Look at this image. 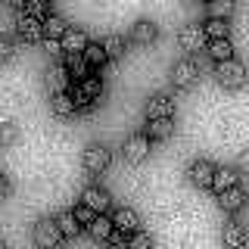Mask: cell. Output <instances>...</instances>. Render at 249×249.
Listing matches in <instances>:
<instances>
[{
	"label": "cell",
	"instance_id": "1",
	"mask_svg": "<svg viewBox=\"0 0 249 249\" xmlns=\"http://www.w3.org/2000/svg\"><path fill=\"white\" fill-rule=\"evenodd\" d=\"M69 93H72V100H75V109H93V103H97L100 97H103V78L100 75H90V78H84V81H78L75 88H69Z\"/></svg>",
	"mask_w": 249,
	"mask_h": 249
},
{
	"label": "cell",
	"instance_id": "2",
	"mask_svg": "<svg viewBox=\"0 0 249 249\" xmlns=\"http://www.w3.org/2000/svg\"><path fill=\"white\" fill-rule=\"evenodd\" d=\"M31 240H35V246H41V249H59V243H62L66 237H62L56 218L41 215V218L35 221V228H31Z\"/></svg>",
	"mask_w": 249,
	"mask_h": 249
},
{
	"label": "cell",
	"instance_id": "3",
	"mask_svg": "<svg viewBox=\"0 0 249 249\" xmlns=\"http://www.w3.org/2000/svg\"><path fill=\"white\" fill-rule=\"evenodd\" d=\"M109 162H112V153H109L106 143H100V140H90L88 146H84L81 153V165L84 171H90V175H103L109 168Z\"/></svg>",
	"mask_w": 249,
	"mask_h": 249
},
{
	"label": "cell",
	"instance_id": "4",
	"mask_svg": "<svg viewBox=\"0 0 249 249\" xmlns=\"http://www.w3.org/2000/svg\"><path fill=\"white\" fill-rule=\"evenodd\" d=\"M171 84L175 88H181V90H187V88H193V84L199 81V62L193 59V56H181V59H175L171 62Z\"/></svg>",
	"mask_w": 249,
	"mask_h": 249
},
{
	"label": "cell",
	"instance_id": "5",
	"mask_svg": "<svg viewBox=\"0 0 249 249\" xmlns=\"http://www.w3.org/2000/svg\"><path fill=\"white\" fill-rule=\"evenodd\" d=\"M215 78H218L221 88L237 90V88H243V81H246V66L237 56L228 59V62H215Z\"/></svg>",
	"mask_w": 249,
	"mask_h": 249
},
{
	"label": "cell",
	"instance_id": "6",
	"mask_svg": "<svg viewBox=\"0 0 249 249\" xmlns=\"http://www.w3.org/2000/svg\"><path fill=\"white\" fill-rule=\"evenodd\" d=\"M150 150H153V140L146 137V131H134V134L122 140V156L128 162H143L150 156Z\"/></svg>",
	"mask_w": 249,
	"mask_h": 249
},
{
	"label": "cell",
	"instance_id": "7",
	"mask_svg": "<svg viewBox=\"0 0 249 249\" xmlns=\"http://www.w3.org/2000/svg\"><path fill=\"white\" fill-rule=\"evenodd\" d=\"M81 202H84L88 209H93L97 215H103L106 209L112 206V196H109V190H106L103 184H88V187L81 190Z\"/></svg>",
	"mask_w": 249,
	"mask_h": 249
},
{
	"label": "cell",
	"instance_id": "8",
	"mask_svg": "<svg viewBox=\"0 0 249 249\" xmlns=\"http://www.w3.org/2000/svg\"><path fill=\"white\" fill-rule=\"evenodd\" d=\"M178 44H181L184 50H199V47H206L209 44L206 28H202L199 22H187V25H181V31H178Z\"/></svg>",
	"mask_w": 249,
	"mask_h": 249
},
{
	"label": "cell",
	"instance_id": "9",
	"mask_svg": "<svg viewBox=\"0 0 249 249\" xmlns=\"http://www.w3.org/2000/svg\"><path fill=\"white\" fill-rule=\"evenodd\" d=\"M215 162H209V159H193L190 165H187V178H190L196 187H212V181H215Z\"/></svg>",
	"mask_w": 249,
	"mask_h": 249
},
{
	"label": "cell",
	"instance_id": "10",
	"mask_svg": "<svg viewBox=\"0 0 249 249\" xmlns=\"http://www.w3.org/2000/svg\"><path fill=\"white\" fill-rule=\"evenodd\" d=\"M112 224H115V231H122V233H137L140 231V215H137V209H131V206H119V209H112Z\"/></svg>",
	"mask_w": 249,
	"mask_h": 249
},
{
	"label": "cell",
	"instance_id": "11",
	"mask_svg": "<svg viewBox=\"0 0 249 249\" xmlns=\"http://www.w3.org/2000/svg\"><path fill=\"white\" fill-rule=\"evenodd\" d=\"M146 119H175V97L168 93H153L146 100Z\"/></svg>",
	"mask_w": 249,
	"mask_h": 249
},
{
	"label": "cell",
	"instance_id": "12",
	"mask_svg": "<svg viewBox=\"0 0 249 249\" xmlns=\"http://www.w3.org/2000/svg\"><path fill=\"white\" fill-rule=\"evenodd\" d=\"M16 35H19L25 44H37L41 37H47L44 35V22L31 19V16H19V19H16Z\"/></svg>",
	"mask_w": 249,
	"mask_h": 249
},
{
	"label": "cell",
	"instance_id": "13",
	"mask_svg": "<svg viewBox=\"0 0 249 249\" xmlns=\"http://www.w3.org/2000/svg\"><path fill=\"white\" fill-rule=\"evenodd\" d=\"M221 243H224V249H243L249 243V231L240 221H228L221 228Z\"/></svg>",
	"mask_w": 249,
	"mask_h": 249
},
{
	"label": "cell",
	"instance_id": "14",
	"mask_svg": "<svg viewBox=\"0 0 249 249\" xmlns=\"http://www.w3.org/2000/svg\"><path fill=\"white\" fill-rule=\"evenodd\" d=\"M156 37H159V25L153 19H137L131 25V41L134 44H153Z\"/></svg>",
	"mask_w": 249,
	"mask_h": 249
},
{
	"label": "cell",
	"instance_id": "15",
	"mask_svg": "<svg viewBox=\"0 0 249 249\" xmlns=\"http://www.w3.org/2000/svg\"><path fill=\"white\" fill-rule=\"evenodd\" d=\"M69 69H66V62H53V66H47V88H50L53 93H59V90H69Z\"/></svg>",
	"mask_w": 249,
	"mask_h": 249
},
{
	"label": "cell",
	"instance_id": "16",
	"mask_svg": "<svg viewBox=\"0 0 249 249\" xmlns=\"http://www.w3.org/2000/svg\"><path fill=\"white\" fill-rule=\"evenodd\" d=\"M88 44H90L88 31L78 28V25H72V28L66 31V37H62V50H66V53H84V50H88Z\"/></svg>",
	"mask_w": 249,
	"mask_h": 249
},
{
	"label": "cell",
	"instance_id": "17",
	"mask_svg": "<svg viewBox=\"0 0 249 249\" xmlns=\"http://www.w3.org/2000/svg\"><path fill=\"white\" fill-rule=\"evenodd\" d=\"M218 206L224 209V212H240V209L246 206V190L243 187H231V190H224V193H218Z\"/></svg>",
	"mask_w": 249,
	"mask_h": 249
},
{
	"label": "cell",
	"instance_id": "18",
	"mask_svg": "<svg viewBox=\"0 0 249 249\" xmlns=\"http://www.w3.org/2000/svg\"><path fill=\"white\" fill-rule=\"evenodd\" d=\"M212 187H215L218 193L231 190V187H240V171L231 168V165H218V168H215V181H212Z\"/></svg>",
	"mask_w": 249,
	"mask_h": 249
},
{
	"label": "cell",
	"instance_id": "19",
	"mask_svg": "<svg viewBox=\"0 0 249 249\" xmlns=\"http://www.w3.org/2000/svg\"><path fill=\"white\" fill-rule=\"evenodd\" d=\"M69 28H72V25H69V19H66V16H59V13H50L44 19V35L50 37V41H62Z\"/></svg>",
	"mask_w": 249,
	"mask_h": 249
},
{
	"label": "cell",
	"instance_id": "20",
	"mask_svg": "<svg viewBox=\"0 0 249 249\" xmlns=\"http://www.w3.org/2000/svg\"><path fill=\"white\" fill-rule=\"evenodd\" d=\"M50 109H53V115H59V119L75 115V100H72V93H69V90L50 93Z\"/></svg>",
	"mask_w": 249,
	"mask_h": 249
},
{
	"label": "cell",
	"instance_id": "21",
	"mask_svg": "<svg viewBox=\"0 0 249 249\" xmlns=\"http://www.w3.org/2000/svg\"><path fill=\"white\" fill-rule=\"evenodd\" d=\"M175 134V119H146V137L150 140H165Z\"/></svg>",
	"mask_w": 249,
	"mask_h": 249
},
{
	"label": "cell",
	"instance_id": "22",
	"mask_svg": "<svg viewBox=\"0 0 249 249\" xmlns=\"http://www.w3.org/2000/svg\"><path fill=\"white\" fill-rule=\"evenodd\" d=\"M66 69H69V75L78 78V81H84V78H90V66H88V59H84V53H66Z\"/></svg>",
	"mask_w": 249,
	"mask_h": 249
},
{
	"label": "cell",
	"instance_id": "23",
	"mask_svg": "<svg viewBox=\"0 0 249 249\" xmlns=\"http://www.w3.org/2000/svg\"><path fill=\"white\" fill-rule=\"evenodd\" d=\"M88 233H90L93 240H106V243H109V237H112V233H115L112 215H97V218H93V224L88 228Z\"/></svg>",
	"mask_w": 249,
	"mask_h": 249
},
{
	"label": "cell",
	"instance_id": "24",
	"mask_svg": "<svg viewBox=\"0 0 249 249\" xmlns=\"http://www.w3.org/2000/svg\"><path fill=\"white\" fill-rule=\"evenodd\" d=\"M206 53H209L215 62H228V59H233V44H231V37L209 41V44H206Z\"/></svg>",
	"mask_w": 249,
	"mask_h": 249
},
{
	"label": "cell",
	"instance_id": "25",
	"mask_svg": "<svg viewBox=\"0 0 249 249\" xmlns=\"http://www.w3.org/2000/svg\"><path fill=\"white\" fill-rule=\"evenodd\" d=\"M53 218H56L62 237H78V233H81V224H78V218H75L72 209H62V212H59V215H53Z\"/></svg>",
	"mask_w": 249,
	"mask_h": 249
},
{
	"label": "cell",
	"instance_id": "26",
	"mask_svg": "<svg viewBox=\"0 0 249 249\" xmlns=\"http://www.w3.org/2000/svg\"><path fill=\"white\" fill-rule=\"evenodd\" d=\"M103 50H106V56L109 59H115V56H122L124 53V37L119 35V31H109V35H103Z\"/></svg>",
	"mask_w": 249,
	"mask_h": 249
},
{
	"label": "cell",
	"instance_id": "27",
	"mask_svg": "<svg viewBox=\"0 0 249 249\" xmlns=\"http://www.w3.org/2000/svg\"><path fill=\"white\" fill-rule=\"evenodd\" d=\"M202 28H206L209 41H221V37H228V31H231L228 19H206V22H202Z\"/></svg>",
	"mask_w": 249,
	"mask_h": 249
},
{
	"label": "cell",
	"instance_id": "28",
	"mask_svg": "<svg viewBox=\"0 0 249 249\" xmlns=\"http://www.w3.org/2000/svg\"><path fill=\"white\" fill-rule=\"evenodd\" d=\"M231 13H233L231 0H212V3H206V16H209V19H231Z\"/></svg>",
	"mask_w": 249,
	"mask_h": 249
},
{
	"label": "cell",
	"instance_id": "29",
	"mask_svg": "<svg viewBox=\"0 0 249 249\" xmlns=\"http://www.w3.org/2000/svg\"><path fill=\"white\" fill-rule=\"evenodd\" d=\"M84 59H88V66L93 69V66H103L109 56H106V50H103V44H100V41H90L88 50H84Z\"/></svg>",
	"mask_w": 249,
	"mask_h": 249
},
{
	"label": "cell",
	"instance_id": "30",
	"mask_svg": "<svg viewBox=\"0 0 249 249\" xmlns=\"http://www.w3.org/2000/svg\"><path fill=\"white\" fill-rule=\"evenodd\" d=\"M153 246H156L153 233H150V231H143V228L128 237V249H153Z\"/></svg>",
	"mask_w": 249,
	"mask_h": 249
},
{
	"label": "cell",
	"instance_id": "31",
	"mask_svg": "<svg viewBox=\"0 0 249 249\" xmlns=\"http://www.w3.org/2000/svg\"><path fill=\"white\" fill-rule=\"evenodd\" d=\"M16 140H19V124H16V122H3V124H0V143L10 146V143H16Z\"/></svg>",
	"mask_w": 249,
	"mask_h": 249
},
{
	"label": "cell",
	"instance_id": "32",
	"mask_svg": "<svg viewBox=\"0 0 249 249\" xmlns=\"http://www.w3.org/2000/svg\"><path fill=\"white\" fill-rule=\"evenodd\" d=\"M72 212H75V218H78V224H81V228H90V224H93V218H97V212H93V209H88L84 202H78Z\"/></svg>",
	"mask_w": 249,
	"mask_h": 249
},
{
	"label": "cell",
	"instance_id": "33",
	"mask_svg": "<svg viewBox=\"0 0 249 249\" xmlns=\"http://www.w3.org/2000/svg\"><path fill=\"white\" fill-rule=\"evenodd\" d=\"M16 53V41L13 35H6V31H0V62H6Z\"/></svg>",
	"mask_w": 249,
	"mask_h": 249
},
{
	"label": "cell",
	"instance_id": "34",
	"mask_svg": "<svg viewBox=\"0 0 249 249\" xmlns=\"http://www.w3.org/2000/svg\"><path fill=\"white\" fill-rule=\"evenodd\" d=\"M233 168L240 171V175H249V150H240L237 159H233Z\"/></svg>",
	"mask_w": 249,
	"mask_h": 249
},
{
	"label": "cell",
	"instance_id": "35",
	"mask_svg": "<svg viewBox=\"0 0 249 249\" xmlns=\"http://www.w3.org/2000/svg\"><path fill=\"white\" fill-rule=\"evenodd\" d=\"M10 190H13L10 178H6V175H0V199H6V196H10Z\"/></svg>",
	"mask_w": 249,
	"mask_h": 249
},
{
	"label": "cell",
	"instance_id": "36",
	"mask_svg": "<svg viewBox=\"0 0 249 249\" xmlns=\"http://www.w3.org/2000/svg\"><path fill=\"white\" fill-rule=\"evenodd\" d=\"M47 50H50V53H59L62 50V41H50V37H47Z\"/></svg>",
	"mask_w": 249,
	"mask_h": 249
},
{
	"label": "cell",
	"instance_id": "37",
	"mask_svg": "<svg viewBox=\"0 0 249 249\" xmlns=\"http://www.w3.org/2000/svg\"><path fill=\"white\" fill-rule=\"evenodd\" d=\"M106 249H128V243H124V246H115V243H109Z\"/></svg>",
	"mask_w": 249,
	"mask_h": 249
},
{
	"label": "cell",
	"instance_id": "38",
	"mask_svg": "<svg viewBox=\"0 0 249 249\" xmlns=\"http://www.w3.org/2000/svg\"><path fill=\"white\" fill-rule=\"evenodd\" d=\"M0 249H10V246H6V243H3V240H0Z\"/></svg>",
	"mask_w": 249,
	"mask_h": 249
}]
</instances>
